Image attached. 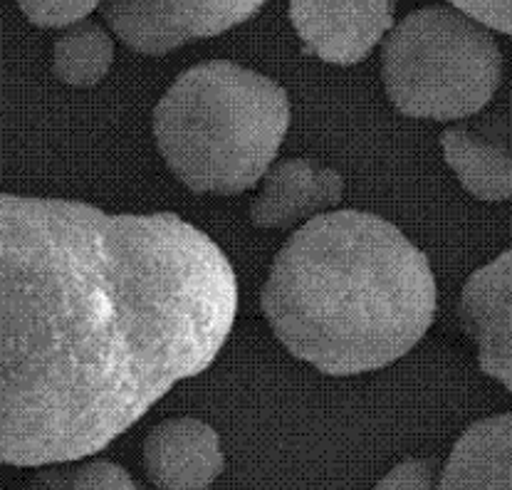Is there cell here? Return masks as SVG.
Returning a JSON list of instances; mask_svg holds the SVG:
<instances>
[{
    "instance_id": "1",
    "label": "cell",
    "mask_w": 512,
    "mask_h": 490,
    "mask_svg": "<svg viewBox=\"0 0 512 490\" xmlns=\"http://www.w3.org/2000/svg\"><path fill=\"white\" fill-rule=\"evenodd\" d=\"M238 280L176 213L0 194V463L94 456L228 342Z\"/></svg>"
},
{
    "instance_id": "7",
    "label": "cell",
    "mask_w": 512,
    "mask_h": 490,
    "mask_svg": "<svg viewBox=\"0 0 512 490\" xmlns=\"http://www.w3.org/2000/svg\"><path fill=\"white\" fill-rule=\"evenodd\" d=\"M394 3H290V23L307 55L357 65L394 28Z\"/></svg>"
},
{
    "instance_id": "11",
    "label": "cell",
    "mask_w": 512,
    "mask_h": 490,
    "mask_svg": "<svg viewBox=\"0 0 512 490\" xmlns=\"http://www.w3.org/2000/svg\"><path fill=\"white\" fill-rule=\"evenodd\" d=\"M443 156L468 194L500 203L512 198V142L470 127L441 134Z\"/></svg>"
},
{
    "instance_id": "3",
    "label": "cell",
    "mask_w": 512,
    "mask_h": 490,
    "mask_svg": "<svg viewBox=\"0 0 512 490\" xmlns=\"http://www.w3.org/2000/svg\"><path fill=\"white\" fill-rule=\"evenodd\" d=\"M290 97L263 72L211 60L181 72L154 109V139L193 194L238 196L273 166Z\"/></svg>"
},
{
    "instance_id": "10",
    "label": "cell",
    "mask_w": 512,
    "mask_h": 490,
    "mask_svg": "<svg viewBox=\"0 0 512 490\" xmlns=\"http://www.w3.org/2000/svg\"><path fill=\"white\" fill-rule=\"evenodd\" d=\"M441 490H512V411L463 431L443 466Z\"/></svg>"
},
{
    "instance_id": "2",
    "label": "cell",
    "mask_w": 512,
    "mask_h": 490,
    "mask_svg": "<svg viewBox=\"0 0 512 490\" xmlns=\"http://www.w3.org/2000/svg\"><path fill=\"white\" fill-rule=\"evenodd\" d=\"M426 253L386 218L329 211L297 228L260 293L282 347L329 377L389 367L436 317Z\"/></svg>"
},
{
    "instance_id": "4",
    "label": "cell",
    "mask_w": 512,
    "mask_h": 490,
    "mask_svg": "<svg viewBox=\"0 0 512 490\" xmlns=\"http://www.w3.org/2000/svg\"><path fill=\"white\" fill-rule=\"evenodd\" d=\"M381 80L406 117L456 122L488 107L503 80V52L456 5H428L386 33Z\"/></svg>"
},
{
    "instance_id": "6",
    "label": "cell",
    "mask_w": 512,
    "mask_h": 490,
    "mask_svg": "<svg viewBox=\"0 0 512 490\" xmlns=\"http://www.w3.org/2000/svg\"><path fill=\"white\" fill-rule=\"evenodd\" d=\"M458 320L478 347L483 374L512 392V248L466 280Z\"/></svg>"
},
{
    "instance_id": "16",
    "label": "cell",
    "mask_w": 512,
    "mask_h": 490,
    "mask_svg": "<svg viewBox=\"0 0 512 490\" xmlns=\"http://www.w3.org/2000/svg\"><path fill=\"white\" fill-rule=\"evenodd\" d=\"M456 5L461 13L473 18L488 30H500V33L512 35V3H475V0H458Z\"/></svg>"
},
{
    "instance_id": "9",
    "label": "cell",
    "mask_w": 512,
    "mask_h": 490,
    "mask_svg": "<svg viewBox=\"0 0 512 490\" xmlns=\"http://www.w3.org/2000/svg\"><path fill=\"white\" fill-rule=\"evenodd\" d=\"M344 194L339 171L310 159H285L270 166L263 189L250 206V221L258 228H290L300 221L329 213Z\"/></svg>"
},
{
    "instance_id": "8",
    "label": "cell",
    "mask_w": 512,
    "mask_h": 490,
    "mask_svg": "<svg viewBox=\"0 0 512 490\" xmlns=\"http://www.w3.org/2000/svg\"><path fill=\"white\" fill-rule=\"evenodd\" d=\"M226 458L216 431L201 419H166L144 441L146 478L159 490H206L223 473Z\"/></svg>"
},
{
    "instance_id": "15",
    "label": "cell",
    "mask_w": 512,
    "mask_h": 490,
    "mask_svg": "<svg viewBox=\"0 0 512 490\" xmlns=\"http://www.w3.org/2000/svg\"><path fill=\"white\" fill-rule=\"evenodd\" d=\"M72 490H137V481L117 463L90 461L75 468Z\"/></svg>"
},
{
    "instance_id": "17",
    "label": "cell",
    "mask_w": 512,
    "mask_h": 490,
    "mask_svg": "<svg viewBox=\"0 0 512 490\" xmlns=\"http://www.w3.org/2000/svg\"><path fill=\"white\" fill-rule=\"evenodd\" d=\"M75 481V466L67 463H57V466H45L33 476L23 490H72Z\"/></svg>"
},
{
    "instance_id": "12",
    "label": "cell",
    "mask_w": 512,
    "mask_h": 490,
    "mask_svg": "<svg viewBox=\"0 0 512 490\" xmlns=\"http://www.w3.org/2000/svg\"><path fill=\"white\" fill-rule=\"evenodd\" d=\"M114 62V40L107 28L82 20L65 30L52 48V72L70 87H92L107 77Z\"/></svg>"
},
{
    "instance_id": "14",
    "label": "cell",
    "mask_w": 512,
    "mask_h": 490,
    "mask_svg": "<svg viewBox=\"0 0 512 490\" xmlns=\"http://www.w3.org/2000/svg\"><path fill=\"white\" fill-rule=\"evenodd\" d=\"M376 490H441L438 463L433 458H411L391 468Z\"/></svg>"
},
{
    "instance_id": "5",
    "label": "cell",
    "mask_w": 512,
    "mask_h": 490,
    "mask_svg": "<svg viewBox=\"0 0 512 490\" xmlns=\"http://www.w3.org/2000/svg\"><path fill=\"white\" fill-rule=\"evenodd\" d=\"M263 10V3H107L104 23L127 48L141 55H166L188 40L221 35Z\"/></svg>"
},
{
    "instance_id": "13",
    "label": "cell",
    "mask_w": 512,
    "mask_h": 490,
    "mask_svg": "<svg viewBox=\"0 0 512 490\" xmlns=\"http://www.w3.org/2000/svg\"><path fill=\"white\" fill-rule=\"evenodd\" d=\"M25 18L38 28H75L82 20H90L99 3H20Z\"/></svg>"
},
{
    "instance_id": "18",
    "label": "cell",
    "mask_w": 512,
    "mask_h": 490,
    "mask_svg": "<svg viewBox=\"0 0 512 490\" xmlns=\"http://www.w3.org/2000/svg\"><path fill=\"white\" fill-rule=\"evenodd\" d=\"M137 490H151V488H146L144 483H137Z\"/></svg>"
}]
</instances>
